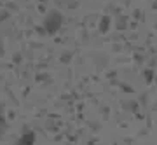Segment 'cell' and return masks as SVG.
<instances>
[{
  "mask_svg": "<svg viewBox=\"0 0 157 145\" xmlns=\"http://www.w3.org/2000/svg\"><path fill=\"white\" fill-rule=\"evenodd\" d=\"M108 21H110L108 18H103V28H101L103 32H105V30H107V28H108Z\"/></svg>",
  "mask_w": 157,
  "mask_h": 145,
  "instance_id": "cell-4",
  "label": "cell"
},
{
  "mask_svg": "<svg viewBox=\"0 0 157 145\" xmlns=\"http://www.w3.org/2000/svg\"><path fill=\"white\" fill-rule=\"evenodd\" d=\"M4 110L2 105H0V112ZM2 128H6V119H4V114H0V133H2Z\"/></svg>",
  "mask_w": 157,
  "mask_h": 145,
  "instance_id": "cell-3",
  "label": "cell"
},
{
  "mask_svg": "<svg viewBox=\"0 0 157 145\" xmlns=\"http://www.w3.org/2000/svg\"><path fill=\"white\" fill-rule=\"evenodd\" d=\"M61 23H63V14L61 12H58V11H51L47 16H45L44 19V28H45V32L47 33H56L58 30H59V26H61Z\"/></svg>",
  "mask_w": 157,
  "mask_h": 145,
  "instance_id": "cell-1",
  "label": "cell"
},
{
  "mask_svg": "<svg viewBox=\"0 0 157 145\" xmlns=\"http://www.w3.org/2000/svg\"><path fill=\"white\" fill-rule=\"evenodd\" d=\"M35 142V133L33 131H26V133L21 135V138L17 140L16 145H33Z\"/></svg>",
  "mask_w": 157,
  "mask_h": 145,
  "instance_id": "cell-2",
  "label": "cell"
}]
</instances>
